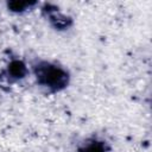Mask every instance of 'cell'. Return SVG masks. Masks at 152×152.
Returning a JSON list of instances; mask_svg holds the SVG:
<instances>
[{
  "label": "cell",
  "mask_w": 152,
  "mask_h": 152,
  "mask_svg": "<svg viewBox=\"0 0 152 152\" xmlns=\"http://www.w3.org/2000/svg\"><path fill=\"white\" fill-rule=\"evenodd\" d=\"M37 77L39 78V81L49 87H59V86H64L66 82V75L64 71H62L61 69L45 64V65H40L38 71H37Z\"/></svg>",
  "instance_id": "obj_1"
}]
</instances>
